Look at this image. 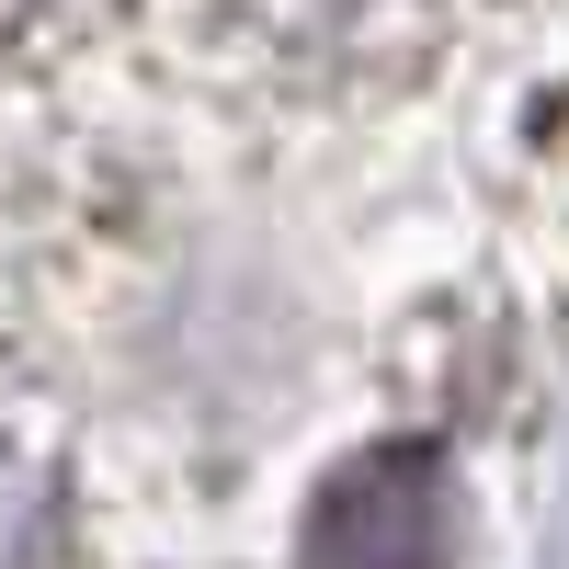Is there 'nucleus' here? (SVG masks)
I'll return each instance as SVG.
<instances>
[{
    "mask_svg": "<svg viewBox=\"0 0 569 569\" xmlns=\"http://www.w3.org/2000/svg\"><path fill=\"white\" fill-rule=\"evenodd\" d=\"M456 547H467V501L433 445L353 456L308 501V569H456Z\"/></svg>",
    "mask_w": 569,
    "mask_h": 569,
    "instance_id": "nucleus-1",
    "label": "nucleus"
},
{
    "mask_svg": "<svg viewBox=\"0 0 569 569\" xmlns=\"http://www.w3.org/2000/svg\"><path fill=\"white\" fill-rule=\"evenodd\" d=\"M58 547V467L0 421V569H46Z\"/></svg>",
    "mask_w": 569,
    "mask_h": 569,
    "instance_id": "nucleus-2",
    "label": "nucleus"
}]
</instances>
